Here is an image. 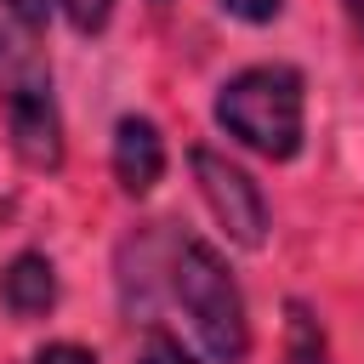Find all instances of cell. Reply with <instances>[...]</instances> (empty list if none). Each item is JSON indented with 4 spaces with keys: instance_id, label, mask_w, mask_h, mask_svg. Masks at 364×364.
Segmentation results:
<instances>
[{
    "instance_id": "obj_1",
    "label": "cell",
    "mask_w": 364,
    "mask_h": 364,
    "mask_svg": "<svg viewBox=\"0 0 364 364\" xmlns=\"http://www.w3.org/2000/svg\"><path fill=\"white\" fill-rule=\"evenodd\" d=\"M210 114L239 148L284 165L307 142V80L290 63H250L222 80Z\"/></svg>"
},
{
    "instance_id": "obj_2",
    "label": "cell",
    "mask_w": 364,
    "mask_h": 364,
    "mask_svg": "<svg viewBox=\"0 0 364 364\" xmlns=\"http://www.w3.org/2000/svg\"><path fill=\"white\" fill-rule=\"evenodd\" d=\"M165 296L182 307V318L193 324L199 347L216 364H245V353H250V313H245V290H239V279H233V267L222 262L216 245H205L199 233H171Z\"/></svg>"
},
{
    "instance_id": "obj_3",
    "label": "cell",
    "mask_w": 364,
    "mask_h": 364,
    "mask_svg": "<svg viewBox=\"0 0 364 364\" xmlns=\"http://www.w3.org/2000/svg\"><path fill=\"white\" fill-rule=\"evenodd\" d=\"M0 108H6V136L11 154L28 171H63V108L51 91V68L34 51V34H23L17 23H0Z\"/></svg>"
},
{
    "instance_id": "obj_4",
    "label": "cell",
    "mask_w": 364,
    "mask_h": 364,
    "mask_svg": "<svg viewBox=\"0 0 364 364\" xmlns=\"http://www.w3.org/2000/svg\"><path fill=\"white\" fill-rule=\"evenodd\" d=\"M188 165H193V188H199L205 210L216 216V228H222L239 250H262V245H267V228H273V210H267L262 182H256L239 159H228L222 148H210V142L188 148Z\"/></svg>"
},
{
    "instance_id": "obj_5",
    "label": "cell",
    "mask_w": 364,
    "mask_h": 364,
    "mask_svg": "<svg viewBox=\"0 0 364 364\" xmlns=\"http://www.w3.org/2000/svg\"><path fill=\"white\" fill-rule=\"evenodd\" d=\"M108 165H114L119 193H131V199L154 193L159 176H165V131L148 114H119L114 119V142H108Z\"/></svg>"
},
{
    "instance_id": "obj_6",
    "label": "cell",
    "mask_w": 364,
    "mask_h": 364,
    "mask_svg": "<svg viewBox=\"0 0 364 364\" xmlns=\"http://www.w3.org/2000/svg\"><path fill=\"white\" fill-rule=\"evenodd\" d=\"M63 284H57V262L46 250H17L0 267V307L11 318H46L57 307Z\"/></svg>"
},
{
    "instance_id": "obj_7",
    "label": "cell",
    "mask_w": 364,
    "mask_h": 364,
    "mask_svg": "<svg viewBox=\"0 0 364 364\" xmlns=\"http://www.w3.org/2000/svg\"><path fill=\"white\" fill-rule=\"evenodd\" d=\"M284 364H336L330 358V336H324L318 313L301 296L284 301Z\"/></svg>"
},
{
    "instance_id": "obj_8",
    "label": "cell",
    "mask_w": 364,
    "mask_h": 364,
    "mask_svg": "<svg viewBox=\"0 0 364 364\" xmlns=\"http://www.w3.org/2000/svg\"><path fill=\"white\" fill-rule=\"evenodd\" d=\"M51 6L74 34H102L108 17H114V0H51Z\"/></svg>"
},
{
    "instance_id": "obj_9",
    "label": "cell",
    "mask_w": 364,
    "mask_h": 364,
    "mask_svg": "<svg viewBox=\"0 0 364 364\" xmlns=\"http://www.w3.org/2000/svg\"><path fill=\"white\" fill-rule=\"evenodd\" d=\"M136 364H199L171 330H159V324H148L142 330V341H136Z\"/></svg>"
},
{
    "instance_id": "obj_10",
    "label": "cell",
    "mask_w": 364,
    "mask_h": 364,
    "mask_svg": "<svg viewBox=\"0 0 364 364\" xmlns=\"http://www.w3.org/2000/svg\"><path fill=\"white\" fill-rule=\"evenodd\" d=\"M0 11H6V23H17L23 34H40V28L57 17L51 0H0Z\"/></svg>"
},
{
    "instance_id": "obj_11",
    "label": "cell",
    "mask_w": 364,
    "mask_h": 364,
    "mask_svg": "<svg viewBox=\"0 0 364 364\" xmlns=\"http://www.w3.org/2000/svg\"><path fill=\"white\" fill-rule=\"evenodd\" d=\"M28 364H97V353L80 347V341H46V347L28 353Z\"/></svg>"
},
{
    "instance_id": "obj_12",
    "label": "cell",
    "mask_w": 364,
    "mask_h": 364,
    "mask_svg": "<svg viewBox=\"0 0 364 364\" xmlns=\"http://www.w3.org/2000/svg\"><path fill=\"white\" fill-rule=\"evenodd\" d=\"M222 11L239 17V23H250V28H262V23H273L284 11V0H222Z\"/></svg>"
}]
</instances>
